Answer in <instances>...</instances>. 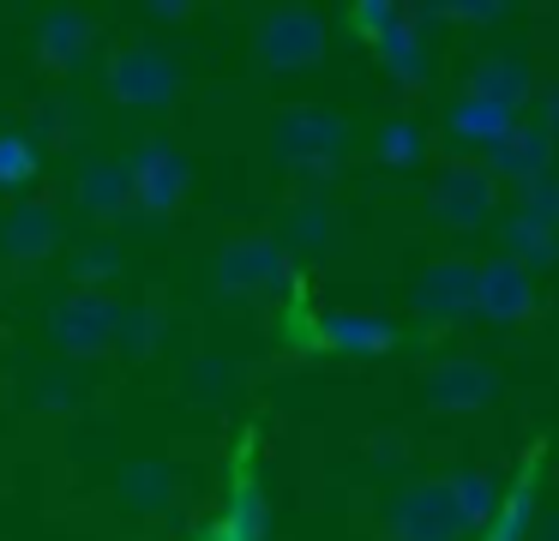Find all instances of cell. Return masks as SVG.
<instances>
[{"mask_svg":"<svg viewBox=\"0 0 559 541\" xmlns=\"http://www.w3.org/2000/svg\"><path fill=\"white\" fill-rule=\"evenodd\" d=\"M253 60L265 72H301L325 60V19L313 7H277L253 31Z\"/></svg>","mask_w":559,"mask_h":541,"instance_id":"4","label":"cell"},{"mask_svg":"<svg viewBox=\"0 0 559 541\" xmlns=\"http://www.w3.org/2000/svg\"><path fill=\"white\" fill-rule=\"evenodd\" d=\"M499 240H506V259L523 264V271H547V264H559V235L542 223H530L523 211H511L506 223H499Z\"/></svg>","mask_w":559,"mask_h":541,"instance_id":"19","label":"cell"},{"mask_svg":"<svg viewBox=\"0 0 559 541\" xmlns=\"http://www.w3.org/2000/svg\"><path fill=\"white\" fill-rule=\"evenodd\" d=\"M445 481H451V499H457V511H463V529H487L499 517V487H493L487 469H457V475H445Z\"/></svg>","mask_w":559,"mask_h":541,"instance_id":"21","label":"cell"},{"mask_svg":"<svg viewBox=\"0 0 559 541\" xmlns=\"http://www.w3.org/2000/svg\"><path fill=\"white\" fill-rule=\"evenodd\" d=\"M211 289L229 301H283L295 289V259L277 235H235L211 259Z\"/></svg>","mask_w":559,"mask_h":541,"instance_id":"1","label":"cell"},{"mask_svg":"<svg viewBox=\"0 0 559 541\" xmlns=\"http://www.w3.org/2000/svg\"><path fill=\"white\" fill-rule=\"evenodd\" d=\"M475 313L493 325H523L535 313V277L523 271V264H511L506 252L499 259L481 264V301H475Z\"/></svg>","mask_w":559,"mask_h":541,"instance_id":"13","label":"cell"},{"mask_svg":"<svg viewBox=\"0 0 559 541\" xmlns=\"http://www.w3.org/2000/svg\"><path fill=\"white\" fill-rule=\"evenodd\" d=\"M409 19V12L403 7H385V0H373V7H355V31H361V43H385L391 31H397V24Z\"/></svg>","mask_w":559,"mask_h":541,"instance_id":"31","label":"cell"},{"mask_svg":"<svg viewBox=\"0 0 559 541\" xmlns=\"http://www.w3.org/2000/svg\"><path fill=\"white\" fill-rule=\"evenodd\" d=\"M127 204H133V168L127 163H91L79 175V211L85 216L115 223V216H127Z\"/></svg>","mask_w":559,"mask_h":541,"instance_id":"17","label":"cell"},{"mask_svg":"<svg viewBox=\"0 0 559 541\" xmlns=\"http://www.w3.org/2000/svg\"><path fill=\"white\" fill-rule=\"evenodd\" d=\"M115 271H121V247H115V240H85V247L73 252V277H79V289H103Z\"/></svg>","mask_w":559,"mask_h":541,"instance_id":"29","label":"cell"},{"mask_svg":"<svg viewBox=\"0 0 559 541\" xmlns=\"http://www.w3.org/2000/svg\"><path fill=\"white\" fill-rule=\"evenodd\" d=\"M493 180H518V187H535V180L554 175V132L542 120H518L493 151L481 156Z\"/></svg>","mask_w":559,"mask_h":541,"instance_id":"11","label":"cell"},{"mask_svg":"<svg viewBox=\"0 0 559 541\" xmlns=\"http://www.w3.org/2000/svg\"><path fill=\"white\" fill-rule=\"evenodd\" d=\"M223 529L235 541H265L271 536V511H265V493L259 487H235L229 511H223Z\"/></svg>","mask_w":559,"mask_h":541,"instance_id":"27","label":"cell"},{"mask_svg":"<svg viewBox=\"0 0 559 541\" xmlns=\"http://www.w3.org/2000/svg\"><path fill=\"white\" fill-rule=\"evenodd\" d=\"M530 529H535V487H530V481H518V487L499 499V517L487 524L481 541H530Z\"/></svg>","mask_w":559,"mask_h":541,"instance_id":"24","label":"cell"},{"mask_svg":"<svg viewBox=\"0 0 559 541\" xmlns=\"http://www.w3.org/2000/svg\"><path fill=\"white\" fill-rule=\"evenodd\" d=\"M385 536L391 541H457L463 511L451 499V481H415L409 493H397L385 511Z\"/></svg>","mask_w":559,"mask_h":541,"instance_id":"7","label":"cell"},{"mask_svg":"<svg viewBox=\"0 0 559 541\" xmlns=\"http://www.w3.org/2000/svg\"><path fill=\"white\" fill-rule=\"evenodd\" d=\"M518 211L530 216V223H542V228H554V235H559V175L523 187V204H518Z\"/></svg>","mask_w":559,"mask_h":541,"instance_id":"30","label":"cell"},{"mask_svg":"<svg viewBox=\"0 0 559 541\" xmlns=\"http://www.w3.org/2000/svg\"><path fill=\"white\" fill-rule=\"evenodd\" d=\"M542 127L554 132V144H559V84H554V91L542 96Z\"/></svg>","mask_w":559,"mask_h":541,"instance_id":"34","label":"cell"},{"mask_svg":"<svg viewBox=\"0 0 559 541\" xmlns=\"http://www.w3.org/2000/svg\"><path fill=\"white\" fill-rule=\"evenodd\" d=\"M271 144H277L283 163H295L307 180H331L337 175V156L349 144V127H343L337 108L319 103H289L271 115Z\"/></svg>","mask_w":559,"mask_h":541,"instance_id":"2","label":"cell"},{"mask_svg":"<svg viewBox=\"0 0 559 541\" xmlns=\"http://www.w3.org/2000/svg\"><path fill=\"white\" fill-rule=\"evenodd\" d=\"M379 67H385L391 84H403V91H421L427 84V48H421V31H415L409 19L379 43Z\"/></svg>","mask_w":559,"mask_h":541,"instance_id":"20","label":"cell"},{"mask_svg":"<svg viewBox=\"0 0 559 541\" xmlns=\"http://www.w3.org/2000/svg\"><path fill=\"white\" fill-rule=\"evenodd\" d=\"M157 343H163V307L157 301H133L121 313V349L133 361H145V355H157Z\"/></svg>","mask_w":559,"mask_h":541,"instance_id":"26","label":"cell"},{"mask_svg":"<svg viewBox=\"0 0 559 541\" xmlns=\"http://www.w3.org/2000/svg\"><path fill=\"white\" fill-rule=\"evenodd\" d=\"M199 367H205V373H193V391H211V397H217V391H229V385H235L229 361H199Z\"/></svg>","mask_w":559,"mask_h":541,"instance_id":"33","label":"cell"},{"mask_svg":"<svg viewBox=\"0 0 559 541\" xmlns=\"http://www.w3.org/2000/svg\"><path fill=\"white\" fill-rule=\"evenodd\" d=\"M481 301V264L475 259H433L409 289V307L433 325H457Z\"/></svg>","mask_w":559,"mask_h":541,"instance_id":"8","label":"cell"},{"mask_svg":"<svg viewBox=\"0 0 559 541\" xmlns=\"http://www.w3.org/2000/svg\"><path fill=\"white\" fill-rule=\"evenodd\" d=\"M109 96L133 108H163L181 96V60L151 43H127L109 55Z\"/></svg>","mask_w":559,"mask_h":541,"instance_id":"6","label":"cell"},{"mask_svg":"<svg viewBox=\"0 0 559 541\" xmlns=\"http://www.w3.org/2000/svg\"><path fill=\"white\" fill-rule=\"evenodd\" d=\"M67 120H73V108H67V96H49V103H37V115H31V139H49V144H61V139H67Z\"/></svg>","mask_w":559,"mask_h":541,"instance_id":"32","label":"cell"},{"mask_svg":"<svg viewBox=\"0 0 559 541\" xmlns=\"http://www.w3.org/2000/svg\"><path fill=\"white\" fill-rule=\"evenodd\" d=\"M331 240V204L325 199H301L283 223V247H301V252H325Z\"/></svg>","mask_w":559,"mask_h":541,"instance_id":"23","label":"cell"},{"mask_svg":"<svg viewBox=\"0 0 559 541\" xmlns=\"http://www.w3.org/2000/svg\"><path fill=\"white\" fill-rule=\"evenodd\" d=\"M373 151H379V163H391V168H415L427 156V132L415 127V120H385L379 127V139H373Z\"/></svg>","mask_w":559,"mask_h":541,"instance_id":"25","label":"cell"},{"mask_svg":"<svg viewBox=\"0 0 559 541\" xmlns=\"http://www.w3.org/2000/svg\"><path fill=\"white\" fill-rule=\"evenodd\" d=\"M307 343H313V349H331V355H385V349L397 343V325H391L385 313L331 307V313H319V319H313Z\"/></svg>","mask_w":559,"mask_h":541,"instance_id":"10","label":"cell"},{"mask_svg":"<svg viewBox=\"0 0 559 541\" xmlns=\"http://www.w3.org/2000/svg\"><path fill=\"white\" fill-rule=\"evenodd\" d=\"M133 204L145 216H169V211H181V199H187V187H193V163H187L181 151H169L163 139H151V144H139L133 151Z\"/></svg>","mask_w":559,"mask_h":541,"instance_id":"9","label":"cell"},{"mask_svg":"<svg viewBox=\"0 0 559 541\" xmlns=\"http://www.w3.org/2000/svg\"><path fill=\"white\" fill-rule=\"evenodd\" d=\"M121 499H127V511H139V517H157L163 505H169V469L163 463H127V475H121Z\"/></svg>","mask_w":559,"mask_h":541,"instance_id":"22","label":"cell"},{"mask_svg":"<svg viewBox=\"0 0 559 541\" xmlns=\"http://www.w3.org/2000/svg\"><path fill=\"white\" fill-rule=\"evenodd\" d=\"M530 541H559V511H547L542 524L530 529Z\"/></svg>","mask_w":559,"mask_h":541,"instance_id":"35","label":"cell"},{"mask_svg":"<svg viewBox=\"0 0 559 541\" xmlns=\"http://www.w3.org/2000/svg\"><path fill=\"white\" fill-rule=\"evenodd\" d=\"M469 96H481V103H493V108H506V115H518V108L535 96L530 60L511 55V48H493V55H481V60L469 67Z\"/></svg>","mask_w":559,"mask_h":541,"instance_id":"15","label":"cell"},{"mask_svg":"<svg viewBox=\"0 0 559 541\" xmlns=\"http://www.w3.org/2000/svg\"><path fill=\"white\" fill-rule=\"evenodd\" d=\"M493 204H499V180L487 175V163H445L427 187V216L439 228H481L493 223Z\"/></svg>","mask_w":559,"mask_h":541,"instance_id":"5","label":"cell"},{"mask_svg":"<svg viewBox=\"0 0 559 541\" xmlns=\"http://www.w3.org/2000/svg\"><path fill=\"white\" fill-rule=\"evenodd\" d=\"M518 127V115H506V108H493V103H481V96H457V103L445 108V132L457 144H475V151H493L506 132Z\"/></svg>","mask_w":559,"mask_h":541,"instance_id":"18","label":"cell"},{"mask_svg":"<svg viewBox=\"0 0 559 541\" xmlns=\"http://www.w3.org/2000/svg\"><path fill=\"white\" fill-rule=\"evenodd\" d=\"M493 397H499V379L481 361H439L427 373V403L445 409V415H469V409L493 403Z\"/></svg>","mask_w":559,"mask_h":541,"instance_id":"14","label":"cell"},{"mask_svg":"<svg viewBox=\"0 0 559 541\" xmlns=\"http://www.w3.org/2000/svg\"><path fill=\"white\" fill-rule=\"evenodd\" d=\"M55 247H61V211L49 199L13 204V211L0 216V252L13 264H43Z\"/></svg>","mask_w":559,"mask_h":541,"instance_id":"12","label":"cell"},{"mask_svg":"<svg viewBox=\"0 0 559 541\" xmlns=\"http://www.w3.org/2000/svg\"><path fill=\"white\" fill-rule=\"evenodd\" d=\"M121 301L109 289H73V295L55 307V343L73 361H97L109 349H121Z\"/></svg>","mask_w":559,"mask_h":541,"instance_id":"3","label":"cell"},{"mask_svg":"<svg viewBox=\"0 0 559 541\" xmlns=\"http://www.w3.org/2000/svg\"><path fill=\"white\" fill-rule=\"evenodd\" d=\"M43 168V144L31 132H0V187H25Z\"/></svg>","mask_w":559,"mask_h":541,"instance_id":"28","label":"cell"},{"mask_svg":"<svg viewBox=\"0 0 559 541\" xmlns=\"http://www.w3.org/2000/svg\"><path fill=\"white\" fill-rule=\"evenodd\" d=\"M91 48H97V19H91V12L61 7V12L43 19L37 55H43V67H49V72H79L91 60Z\"/></svg>","mask_w":559,"mask_h":541,"instance_id":"16","label":"cell"}]
</instances>
